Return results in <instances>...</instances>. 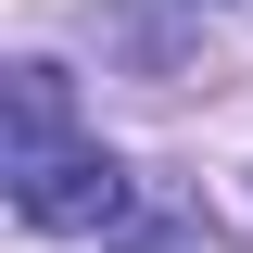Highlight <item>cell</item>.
<instances>
[{
	"mask_svg": "<svg viewBox=\"0 0 253 253\" xmlns=\"http://www.w3.org/2000/svg\"><path fill=\"white\" fill-rule=\"evenodd\" d=\"M13 215L26 228H126V165L101 139H76V89L63 63H13Z\"/></svg>",
	"mask_w": 253,
	"mask_h": 253,
	"instance_id": "1",
	"label": "cell"
},
{
	"mask_svg": "<svg viewBox=\"0 0 253 253\" xmlns=\"http://www.w3.org/2000/svg\"><path fill=\"white\" fill-rule=\"evenodd\" d=\"M126 253H190V228H126Z\"/></svg>",
	"mask_w": 253,
	"mask_h": 253,
	"instance_id": "2",
	"label": "cell"
}]
</instances>
